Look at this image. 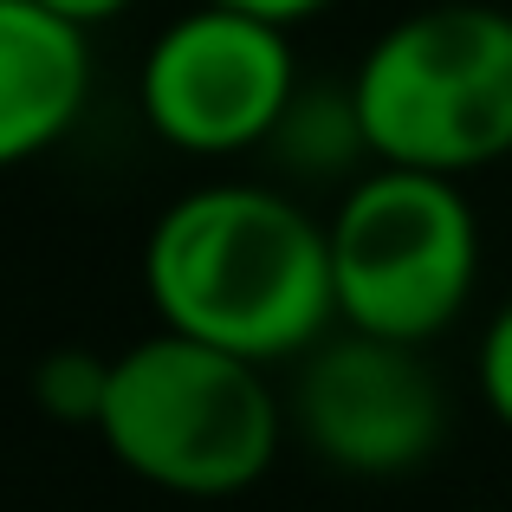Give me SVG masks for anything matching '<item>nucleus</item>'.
Listing matches in <instances>:
<instances>
[{"label": "nucleus", "mask_w": 512, "mask_h": 512, "mask_svg": "<svg viewBox=\"0 0 512 512\" xmlns=\"http://www.w3.org/2000/svg\"><path fill=\"white\" fill-rule=\"evenodd\" d=\"M143 299L156 325L253 363H299L338 331L331 240L305 201L266 182H201L143 240Z\"/></svg>", "instance_id": "nucleus-1"}, {"label": "nucleus", "mask_w": 512, "mask_h": 512, "mask_svg": "<svg viewBox=\"0 0 512 512\" xmlns=\"http://www.w3.org/2000/svg\"><path fill=\"white\" fill-rule=\"evenodd\" d=\"M98 435L124 474L175 500H234L286 441V402L266 363L156 325L111 357Z\"/></svg>", "instance_id": "nucleus-2"}, {"label": "nucleus", "mask_w": 512, "mask_h": 512, "mask_svg": "<svg viewBox=\"0 0 512 512\" xmlns=\"http://www.w3.org/2000/svg\"><path fill=\"white\" fill-rule=\"evenodd\" d=\"M370 163L480 175L512 156V13L435 0L370 39L350 72Z\"/></svg>", "instance_id": "nucleus-3"}, {"label": "nucleus", "mask_w": 512, "mask_h": 512, "mask_svg": "<svg viewBox=\"0 0 512 512\" xmlns=\"http://www.w3.org/2000/svg\"><path fill=\"white\" fill-rule=\"evenodd\" d=\"M344 331L435 344L480 286V221L454 175L370 163L325 221Z\"/></svg>", "instance_id": "nucleus-4"}, {"label": "nucleus", "mask_w": 512, "mask_h": 512, "mask_svg": "<svg viewBox=\"0 0 512 512\" xmlns=\"http://www.w3.org/2000/svg\"><path fill=\"white\" fill-rule=\"evenodd\" d=\"M292 98H299L292 26L260 20L247 7H221V0L175 13L137 72L143 124L169 150L208 156V163L273 143Z\"/></svg>", "instance_id": "nucleus-5"}, {"label": "nucleus", "mask_w": 512, "mask_h": 512, "mask_svg": "<svg viewBox=\"0 0 512 512\" xmlns=\"http://www.w3.org/2000/svg\"><path fill=\"white\" fill-rule=\"evenodd\" d=\"M286 422L312 441L325 467L350 480H396L428 467L448 435V389L428 370L422 344L325 331L299 357Z\"/></svg>", "instance_id": "nucleus-6"}, {"label": "nucleus", "mask_w": 512, "mask_h": 512, "mask_svg": "<svg viewBox=\"0 0 512 512\" xmlns=\"http://www.w3.org/2000/svg\"><path fill=\"white\" fill-rule=\"evenodd\" d=\"M91 26L0 0V169H20L72 137L91 98Z\"/></svg>", "instance_id": "nucleus-7"}, {"label": "nucleus", "mask_w": 512, "mask_h": 512, "mask_svg": "<svg viewBox=\"0 0 512 512\" xmlns=\"http://www.w3.org/2000/svg\"><path fill=\"white\" fill-rule=\"evenodd\" d=\"M104 389H111V357L98 350H46L33 370V402L52 415V422H78V428H98V409H104Z\"/></svg>", "instance_id": "nucleus-8"}, {"label": "nucleus", "mask_w": 512, "mask_h": 512, "mask_svg": "<svg viewBox=\"0 0 512 512\" xmlns=\"http://www.w3.org/2000/svg\"><path fill=\"white\" fill-rule=\"evenodd\" d=\"M474 383H480V402H487V415L512 435V299L487 318V331H480Z\"/></svg>", "instance_id": "nucleus-9"}, {"label": "nucleus", "mask_w": 512, "mask_h": 512, "mask_svg": "<svg viewBox=\"0 0 512 512\" xmlns=\"http://www.w3.org/2000/svg\"><path fill=\"white\" fill-rule=\"evenodd\" d=\"M221 7H247V13H260V20L299 26V20H318L325 7H338V0H221Z\"/></svg>", "instance_id": "nucleus-10"}, {"label": "nucleus", "mask_w": 512, "mask_h": 512, "mask_svg": "<svg viewBox=\"0 0 512 512\" xmlns=\"http://www.w3.org/2000/svg\"><path fill=\"white\" fill-rule=\"evenodd\" d=\"M39 7L65 13V20H78V26H104V20H117V13H130L137 0H39Z\"/></svg>", "instance_id": "nucleus-11"}]
</instances>
